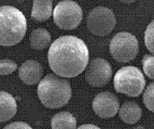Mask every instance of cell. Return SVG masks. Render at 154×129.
Returning <instances> with one entry per match:
<instances>
[{
  "instance_id": "6da1fadb",
  "label": "cell",
  "mask_w": 154,
  "mask_h": 129,
  "mask_svg": "<svg viewBox=\"0 0 154 129\" xmlns=\"http://www.w3.org/2000/svg\"><path fill=\"white\" fill-rule=\"evenodd\" d=\"M48 63L57 76L73 78L80 75L87 67L89 50L85 43L78 37H59L50 47Z\"/></svg>"
},
{
  "instance_id": "7a4b0ae2",
  "label": "cell",
  "mask_w": 154,
  "mask_h": 129,
  "mask_svg": "<svg viewBox=\"0 0 154 129\" xmlns=\"http://www.w3.org/2000/svg\"><path fill=\"white\" fill-rule=\"evenodd\" d=\"M27 29L26 17L22 11L11 6L0 7V45L11 47L24 38Z\"/></svg>"
},
{
  "instance_id": "3957f363",
  "label": "cell",
  "mask_w": 154,
  "mask_h": 129,
  "mask_svg": "<svg viewBox=\"0 0 154 129\" xmlns=\"http://www.w3.org/2000/svg\"><path fill=\"white\" fill-rule=\"evenodd\" d=\"M71 95L69 82L54 74L47 75L38 86L39 99L47 108L56 109L65 106L68 104Z\"/></svg>"
},
{
  "instance_id": "277c9868",
  "label": "cell",
  "mask_w": 154,
  "mask_h": 129,
  "mask_svg": "<svg viewBox=\"0 0 154 129\" xmlns=\"http://www.w3.org/2000/svg\"><path fill=\"white\" fill-rule=\"evenodd\" d=\"M145 76L140 70L133 66L122 67L115 74L113 84L116 92L130 97H137L145 87Z\"/></svg>"
},
{
  "instance_id": "5b68a950",
  "label": "cell",
  "mask_w": 154,
  "mask_h": 129,
  "mask_svg": "<svg viewBox=\"0 0 154 129\" xmlns=\"http://www.w3.org/2000/svg\"><path fill=\"white\" fill-rule=\"evenodd\" d=\"M54 22L62 30H73L82 20V10L77 2L63 0L56 5L53 12Z\"/></svg>"
},
{
  "instance_id": "8992f818",
  "label": "cell",
  "mask_w": 154,
  "mask_h": 129,
  "mask_svg": "<svg viewBox=\"0 0 154 129\" xmlns=\"http://www.w3.org/2000/svg\"><path fill=\"white\" fill-rule=\"evenodd\" d=\"M139 51L138 41L131 33H117L111 39L109 52L117 62L128 63L135 59Z\"/></svg>"
},
{
  "instance_id": "52a82bcc",
  "label": "cell",
  "mask_w": 154,
  "mask_h": 129,
  "mask_svg": "<svg viewBox=\"0 0 154 129\" xmlns=\"http://www.w3.org/2000/svg\"><path fill=\"white\" fill-rule=\"evenodd\" d=\"M117 20L113 12L107 7H95L87 16V27L97 36L109 35L115 28Z\"/></svg>"
},
{
  "instance_id": "ba28073f",
  "label": "cell",
  "mask_w": 154,
  "mask_h": 129,
  "mask_svg": "<svg viewBox=\"0 0 154 129\" xmlns=\"http://www.w3.org/2000/svg\"><path fill=\"white\" fill-rule=\"evenodd\" d=\"M112 67L106 60L97 58L91 60L85 71V77L92 87L100 88L106 86L112 77Z\"/></svg>"
},
{
  "instance_id": "9c48e42d",
  "label": "cell",
  "mask_w": 154,
  "mask_h": 129,
  "mask_svg": "<svg viewBox=\"0 0 154 129\" xmlns=\"http://www.w3.org/2000/svg\"><path fill=\"white\" fill-rule=\"evenodd\" d=\"M93 110L99 117L108 119L113 117L119 110L120 104L115 95L109 92L99 93L92 103Z\"/></svg>"
},
{
  "instance_id": "30bf717a",
  "label": "cell",
  "mask_w": 154,
  "mask_h": 129,
  "mask_svg": "<svg viewBox=\"0 0 154 129\" xmlns=\"http://www.w3.org/2000/svg\"><path fill=\"white\" fill-rule=\"evenodd\" d=\"M43 75V68L41 63L36 60H26L19 69L20 79L26 85H35L41 79Z\"/></svg>"
},
{
  "instance_id": "8fae6325",
  "label": "cell",
  "mask_w": 154,
  "mask_h": 129,
  "mask_svg": "<svg viewBox=\"0 0 154 129\" xmlns=\"http://www.w3.org/2000/svg\"><path fill=\"white\" fill-rule=\"evenodd\" d=\"M17 112L16 100L11 95L0 91V122L11 120Z\"/></svg>"
},
{
  "instance_id": "7c38bea8",
  "label": "cell",
  "mask_w": 154,
  "mask_h": 129,
  "mask_svg": "<svg viewBox=\"0 0 154 129\" xmlns=\"http://www.w3.org/2000/svg\"><path fill=\"white\" fill-rule=\"evenodd\" d=\"M142 110L137 104L133 101H127L122 104L119 111L120 118L128 124H134L141 117Z\"/></svg>"
},
{
  "instance_id": "4fadbf2b",
  "label": "cell",
  "mask_w": 154,
  "mask_h": 129,
  "mask_svg": "<svg viewBox=\"0 0 154 129\" xmlns=\"http://www.w3.org/2000/svg\"><path fill=\"white\" fill-rule=\"evenodd\" d=\"M53 12V0H34L31 17L38 22L48 20Z\"/></svg>"
},
{
  "instance_id": "5bb4252c",
  "label": "cell",
  "mask_w": 154,
  "mask_h": 129,
  "mask_svg": "<svg viewBox=\"0 0 154 129\" xmlns=\"http://www.w3.org/2000/svg\"><path fill=\"white\" fill-rule=\"evenodd\" d=\"M51 42V34L44 28L35 29L30 35V47L36 51H42L46 49L50 46Z\"/></svg>"
},
{
  "instance_id": "9a60e30c",
  "label": "cell",
  "mask_w": 154,
  "mask_h": 129,
  "mask_svg": "<svg viewBox=\"0 0 154 129\" xmlns=\"http://www.w3.org/2000/svg\"><path fill=\"white\" fill-rule=\"evenodd\" d=\"M51 127L53 129L75 128L77 127V120L70 112L62 111L52 118Z\"/></svg>"
},
{
  "instance_id": "2e32d148",
  "label": "cell",
  "mask_w": 154,
  "mask_h": 129,
  "mask_svg": "<svg viewBox=\"0 0 154 129\" xmlns=\"http://www.w3.org/2000/svg\"><path fill=\"white\" fill-rule=\"evenodd\" d=\"M143 71L149 79H154V58L152 55H145L143 57Z\"/></svg>"
},
{
  "instance_id": "e0dca14e",
  "label": "cell",
  "mask_w": 154,
  "mask_h": 129,
  "mask_svg": "<svg viewBox=\"0 0 154 129\" xmlns=\"http://www.w3.org/2000/svg\"><path fill=\"white\" fill-rule=\"evenodd\" d=\"M153 97H154V84L150 83L145 89L143 95V102L145 107L151 111H154L153 106Z\"/></svg>"
},
{
  "instance_id": "ac0fdd59",
  "label": "cell",
  "mask_w": 154,
  "mask_h": 129,
  "mask_svg": "<svg viewBox=\"0 0 154 129\" xmlns=\"http://www.w3.org/2000/svg\"><path fill=\"white\" fill-rule=\"evenodd\" d=\"M17 69L16 63L13 60L4 59L0 60V76H7Z\"/></svg>"
},
{
  "instance_id": "d6986e66",
  "label": "cell",
  "mask_w": 154,
  "mask_h": 129,
  "mask_svg": "<svg viewBox=\"0 0 154 129\" xmlns=\"http://www.w3.org/2000/svg\"><path fill=\"white\" fill-rule=\"evenodd\" d=\"M153 37H154V22L152 21L149 24L145 32V44L147 49L152 54L154 53L153 48Z\"/></svg>"
},
{
  "instance_id": "ffe728a7",
  "label": "cell",
  "mask_w": 154,
  "mask_h": 129,
  "mask_svg": "<svg viewBox=\"0 0 154 129\" xmlns=\"http://www.w3.org/2000/svg\"><path fill=\"white\" fill-rule=\"evenodd\" d=\"M6 129H10V128H26L30 129L31 128L30 125L27 124L26 123L24 122H14L11 124H9L5 127Z\"/></svg>"
},
{
  "instance_id": "44dd1931",
  "label": "cell",
  "mask_w": 154,
  "mask_h": 129,
  "mask_svg": "<svg viewBox=\"0 0 154 129\" xmlns=\"http://www.w3.org/2000/svg\"><path fill=\"white\" fill-rule=\"evenodd\" d=\"M79 129H82V128H96V129H98L99 127L96 125H94V124H83V125H81L79 127H78Z\"/></svg>"
},
{
  "instance_id": "7402d4cb",
  "label": "cell",
  "mask_w": 154,
  "mask_h": 129,
  "mask_svg": "<svg viewBox=\"0 0 154 129\" xmlns=\"http://www.w3.org/2000/svg\"><path fill=\"white\" fill-rule=\"evenodd\" d=\"M119 1H121L123 3H125V4H131L133 2H136L137 0H119Z\"/></svg>"
}]
</instances>
